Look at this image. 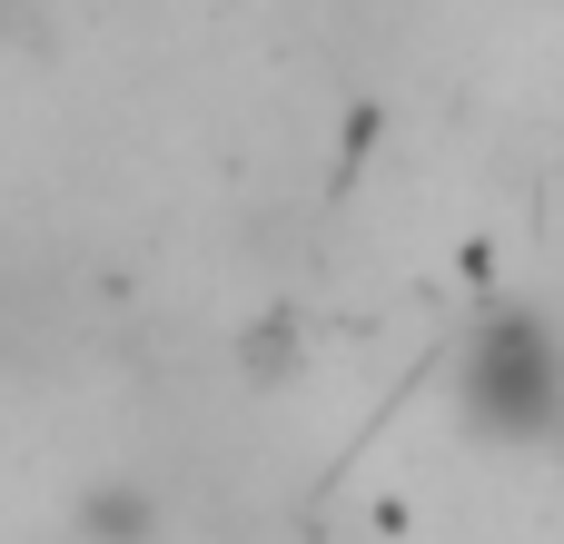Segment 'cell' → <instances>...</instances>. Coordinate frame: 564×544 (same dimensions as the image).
<instances>
[{
    "mask_svg": "<svg viewBox=\"0 0 564 544\" xmlns=\"http://www.w3.org/2000/svg\"><path fill=\"white\" fill-rule=\"evenodd\" d=\"M456 416L486 446H555L564 436V337L535 307H496L456 347Z\"/></svg>",
    "mask_w": 564,
    "mask_h": 544,
    "instance_id": "obj_1",
    "label": "cell"
},
{
    "mask_svg": "<svg viewBox=\"0 0 564 544\" xmlns=\"http://www.w3.org/2000/svg\"><path fill=\"white\" fill-rule=\"evenodd\" d=\"M288 20L327 69H387L416 30V0H288Z\"/></svg>",
    "mask_w": 564,
    "mask_h": 544,
    "instance_id": "obj_2",
    "label": "cell"
},
{
    "mask_svg": "<svg viewBox=\"0 0 564 544\" xmlns=\"http://www.w3.org/2000/svg\"><path fill=\"white\" fill-rule=\"evenodd\" d=\"M59 347H69L59 287H20V278H10V287H0V367H20V377H30V367H50Z\"/></svg>",
    "mask_w": 564,
    "mask_h": 544,
    "instance_id": "obj_3",
    "label": "cell"
},
{
    "mask_svg": "<svg viewBox=\"0 0 564 544\" xmlns=\"http://www.w3.org/2000/svg\"><path fill=\"white\" fill-rule=\"evenodd\" d=\"M69 525H79V544H159V505H149L139 476H99L69 505Z\"/></svg>",
    "mask_w": 564,
    "mask_h": 544,
    "instance_id": "obj_4",
    "label": "cell"
}]
</instances>
